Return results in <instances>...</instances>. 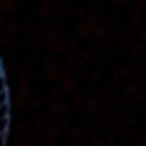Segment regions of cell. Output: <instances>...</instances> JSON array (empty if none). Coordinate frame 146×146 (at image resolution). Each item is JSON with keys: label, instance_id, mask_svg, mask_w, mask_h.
I'll return each instance as SVG.
<instances>
[{"label": "cell", "instance_id": "8", "mask_svg": "<svg viewBox=\"0 0 146 146\" xmlns=\"http://www.w3.org/2000/svg\"><path fill=\"white\" fill-rule=\"evenodd\" d=\"M0 146H8V139H0Z\"/></svg>", "mask_w": 146, "mask_h": 146}, {"label": "cell", "instance_id": "3", "mask_svg": "<svg viewBox=\"0 0 146 146\" xmlns=\"http://www.w3.org/2000/svg\"><path fill=\"white\" fill-rule=\"evenodd\" d=\"M51 110H54V115H56L59 121L69 118V105H67L62 98H54V100H51Z\"/></svg>", "mask_w": 146, "mask_h": 146}, {"label": "cell", "instance_id": "6", "mask_svg": "<svg viewBox=\"0 0 146 146\" xmlns=\"http://www.w3.org/2000/svg\"><path fill=\"white\" fill-rule=\"evenodd\" d=\"M3 92H10L8 90V74H5V67H3V62H0V95Z\"/></svg>", "mask_w": 146, "mask_h": 146}, {"label": "cell", "instance_id": "7", "mask_svg": "<svg viewBox=\"0 0 146 146\" xmlns=\"http://www.w3.org/2000/svg\"><path fill=\"white\" fill-rule=\"evenodd\" d=\"M49 10H54V5H51V3H41V5H38V15H41V18H46V15H49Z\"/></svg>", "mask_w": 146, "mask_h": 146}, {"label": "cell", "instance_id": "5", "mask_svg": "<svg viewBox=\"0 0 146 146\" xmlns=\"http://www.w3.org/2000/svg\"><path fill=\"white\" fill-rule=\"evenodd\" d=\"M15 10H21V3H18V0H5V3H0V15H3V18L13 15Z\"/></svg>", "mask_w": 146, "mask_h": 146}, {"label": "cell", "instance_id": "1", "mask_svg": "<svg viewBox=\"0 0 146 146\" xmlns=\"http://www.w3.org/2000/svg\"><path fill=\"white\" fill-rule=\"evenodd\" d=\"M23 31H26V38L31 41V44H41L44 41V33H41V26H36V23H26L23 26Z\"/></svg>", "mask_w": 146, "mask_h": 146}, {"label": "cell", "instance_id": "2", "mask_svg": "<svg viewBox=\"0 0 146 146\" xmlns=\"http://www.w3.org/2000/svg\"><path fill=\"white\" fill-rule=\"evenodd\" d=\"M62 67L54 62V59H46V64H44V74H46V80H62Z\"/></svg>", "mask_w": 146, "mask_h": 146}, {"label": "cell", "instance_id": "4", "mask_svg": "<svg viewBox=\"0 0 146 146\" xmlns=\"http://www.w3.org/2000/svg\"><path fill=\"white\" fill-rule=\"evenodd\" d=\"M59 82H62V87H64V90H74V85H77V77H74V72L67 67V69L62 72V80H59Z\"/></svg>", "mask_w": 146, "mask_h": 146}]
</instances>
